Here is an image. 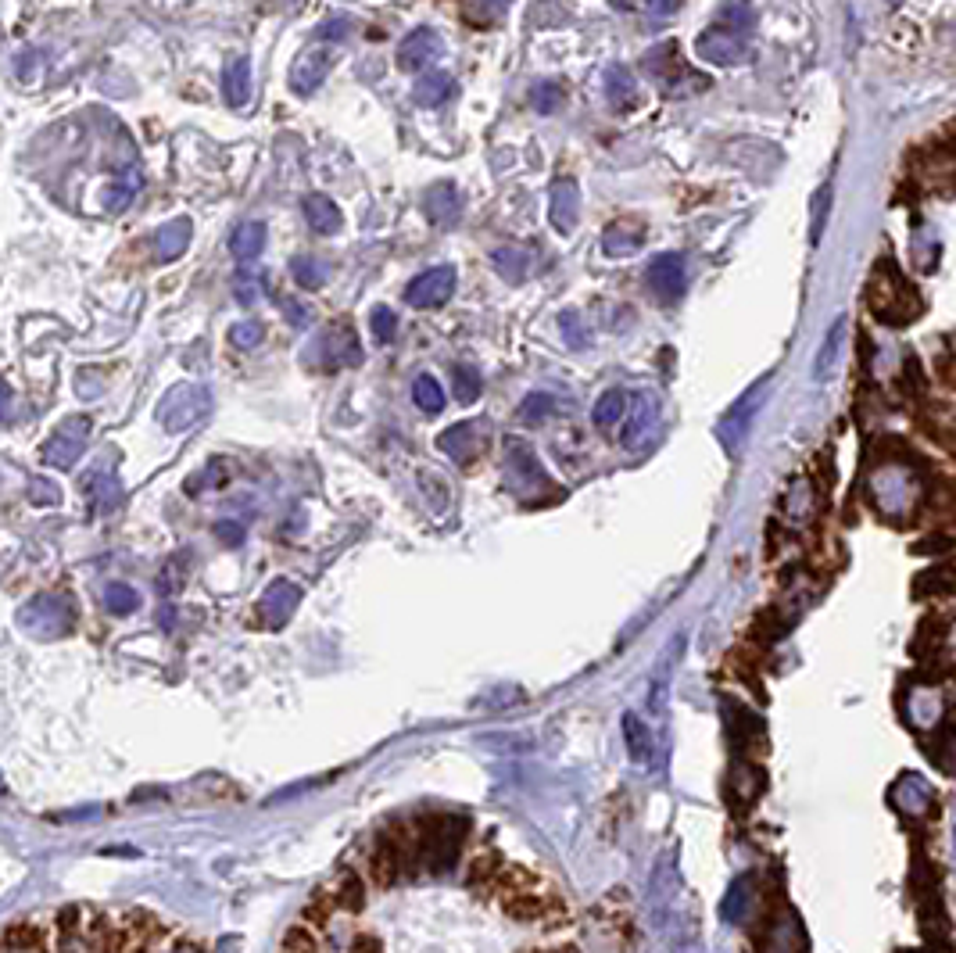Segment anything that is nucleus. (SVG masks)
<instances>
[{"mask_svg":"<svg viewBox=\"0 0 956 953\" xmlns=\"http://www.w3.org/2000/svg\"><path fill=\"white\" fill-rule=\"evenodd\" d=\"M133 907L108 911V907H61L51 925L22 918L4 928L0 953H119L129 936Z\"/></svg>","mask_w":956,"mask_h":953,"instance_id":"obj_1","label":"nucleus"},{"mask_svg":"<svg viewBox=\"0 0 956 953\" xmlns=\"http://www.w3.org/2000/svg\"><path fill=\"white\" fill-rule=\"evenodd\" d=\"M752 15L749 0H731L713 18V26L695 36V54L709 65H745L752 58Z\"/></svg>","mask_w":956,"mask_h":953,"instance_id":"obj_2","label":"nucleus"},{"mask_svg":"<svg viewBox=\"0 0 956 953\" xmlns=\"http://www.w3.org/2000/svg\"><path fill=\"white\" fill-rule=\"evenodd\" d=\"M867 301H871L874 316H878L881 323H888V327H906V323H914V319L921 316V294L899 273L892 258H881L878 262L871 284H867Z\"/></svg>","mask_w":956,"mask_h":953,"instance_id":"obj_3","label":"nucleus"},{"mask_svg":"<svg viewBox=\"0 0 956 953\" xmlns=\"http://www.w3.org/2000/svg\"><path fill=\"white\" fill-rule=\"evenodd\" d=\"M18 627H26L33 638H65L76 627V610L69 599L54 592H40L18 610Z\"/></svg>","mask_w":956,"mask_h":953,"instance_id":"obj_4","label":"nucleus"},{"mask_svg":"<svg viewBox=\"0 0 956 953\" xmlns=\"http://www.w3.org/2000/svg\"><path fill=\"white\" fill-rule=\"evenodd\" d=\"M212 409V398H208L205 387L197 384H176L169 395L162 398L158 405V423H162L169 434H183L194 423H201Z\"/></svg>","mask_w":956,"mask_h":953,"instance_id":"obj_5","label":"nucleus"},{"mask_svg":"<svg viewBox=\"0 0 956 953\" xmlns=\"http://www.w3.org/2000/svg\"><path fill=\"white\" fill-rule=\"evenodd\" d=\"M90 427H94L90 416H69V420H61V427L43 441L40 459L47 466H54V470H72V466L79 463V456L86 452Z\"/></svg>","mask_w":956,"mask_h":953,"instance_id":"obj_6","label":"nucleus"},{"mask_svg":"<svg viewBox=\"0 0 956 953\" xmlns=\"http://www.w3.org/2000/svg\"><path fill=\"white\" fill-rule=\"evenodd\" d=\"M767 387H770V377H763L760 384H752L749 391L727 409L724 420H720V445L727 448V456H738V452H742L745 438H749V430H752V420H756L763 398H767Z\"/></svg>","mask_w":956,"mask_h":953,"instance_id":"obj_7","label":"nucleus"},{"mask_svg":"<svg viewBox=\"0 0 956 953\" xmlns=\"http://www.w3.org/2000/svg\"><path fill=\"white\" fill-rule=\"evenodd\" d=\"M645 72H649V76L663 86L666 94H677V83H688V90H706V86H709L706 76H695V72L684 65L681 54H677L674 40L652 47L649 58H645Z\"/></svg>","mask_w":956,"mask_h":953,"instance_id":"obj_8","label":"nucleus"},{"mask_svg":"<svg viewBox=\"0 0 956 953\" xmlns=\"http://www.w3.org/2000/svg\"><path fill=\"white\" fill-rule=\"evenodd\" d=\"M333 65H337V51L330 43H308L291 65V90L298 97H312L326 83Z\"/></svg>","mask_w":956,"mask_h":953,"instance_id":"obj_9","label":"nucleus"},{"mask_svg":"<svg viewBox=\"0 0 956 953\" xmlns=\"http://www.w3.org/2000/svg\"><path fill=\"white\" fill-rule=\"evenodd\" d=\"M505 473H509V484H513L523 498H530L534 491H552L548 473L541 470L534 448L523 445V441H516V438L505 441Z\"/></svg>","mask_w":956,"mask_h":953,"instance_id":"obj_10","label":"nucleus"},{"mask_svg":"<svg viewBox=\"0 0 956 953\" xmlns=\"http://www.w3.org/2000/svg\"><path fill=\"white\" fill-rule=\"evenodd\" d=\"M645 284L649 291L656 294L659 301H677L688 287V266H684V255H674V251H663L649 262L645 269Z\"/></svg>","mask_w":956,"mask_h":953,"instance_id":"obj_11","label":"nucleus"},{"mask_svg":"<svg viewBox=\"0 0 956 953\" xmlns=\"http://www.w3.org/2000/svg\"><path fill=\"white\" fill-rule=\"evenodd\" d=\"M455 294V269L452 266H434L427 273H419L409 287H405V301L412 309H441L444 301Z\"/></svg>","mask_w":956,"mask_h":953,"instance_id":"obj_12","label":"nucleus"},{"mask_svg":"<svg viewBox=\"0 0 956 953\" xmlns=\"http://www.w3.org/2000/svg\"><path fill=\"white\" fill-rule=\"evenodd\" d=\"M484 445H487V423L484 420L455 423V427H448L441 438H437V448H441L444 456L452 459V463H459V466L477 463V456L484 452Z\"/></svg>","mask_w":956,"mask_h":953,"instance_id":"obj_13","label":"nucleus"},{"mask_svg":"<svg viewBox=\"0 0 956 953\" xmlns=\"http://www.w3.org/2000/svg\"><path fill=\"white\" fill-rule=\"evenodd\" d=\"M577 219H581V187L570 176H559L548 190V223L555 233L570 237L577 230Z\"/></svg>","mask_w":956,"mask_h":953,"instance_id":"obj_14","label":"nucleus"},{"mask_svg":"<svg viewBox=\"0 0 956 953\" xmlns=\"http://www.w3.org/2000/svg\"><path fill=\"white\" fill-rule=\"evenodd\" d=\"M444 54V36L437 29L423 26L412 29L402 43H398V69L402 72H423Z\"/></svg>","mask_w":956,"mask_h":953,"instance_id":"obj_15","label":"nucleus"},{"mask_svg":"<svg viewBox=\"0 0 956 953\" xmlns=\"http://www.w3.org/2000/svg\"><path fill=\"white\" fill-rule=\"evenodd\" d=\"M298 602H301V592H298V584H291L287 577H280V581H273L269 588L262 592V602H258V613H262V620L273 631H280L287 620H291V613L298 610Z\"/></svg>","mask_w":956,"mask_h":953,"instance_id":"obj_16","label":"nucleus"},{"mask_svg":"<svg viewBox=\"0 0 956 953\" xmlns=\"http://www.w3.org/2000/svg\"><path fill=\"white\" fill-rule=\"evenodd\" d=\"M656 427H659V398L652 395V391H638V395H634V413L624 427V445L641 448L656 434Z\"/></svg>","mask_w":956,"mask_h":953,"instance_id":"obj_17","label":"nucleus"},{"mask_svg":"<svg viewBox=\"0 0 956 953\" xmlns=\"http://www.w3.org/2000/svg\"><path fill=\"white\" fill-rule=\"evenodd\" d=\"M362 362V344L351 327H333L323 337V366L326 373L341 370V366H359Z\"/></svg>","mask_w":956,"mask_h":953,"instance_id":"obj_18","label":"nucleus"},{"mask_svg":"<svg viewBox=\"0 0 956 953\" xmlns=\"http://www.w3.org/2000/svg\"><path fill=\"white\" fill-rule=\"evenodd\" d=\"M222 97L230 108H244L251 101V61L248 54H233L222 69Z\"/></svg>","mask_w":956,"mask_h":953,"instance_id":"obj_19","label":"nucleus"},{"mask_svg":"<svg viewBox=\"0 0 956 953\" xmlns=\"http://www.w3.org/2000/svg\"><path fill=\"white\" fill-rule=\"evenodd\" d=\"M190 237H194V226H190L187 215L158 226V233H154V255H158V262H176V258L190 248Z\"/></svg>","mask_w":956,"mask_h":953,"instance_id":"obj_20","label":"nucleus"},{"mask_svg":"<svg viewBox=\"0 0 956 953\" xmlns=\"http://www.w3.org/2000/svg\"><path fill=\"white\" fill-rule=\"evenodd\" d=\"M606 97L620 115L638 108V79H634V72L627 69V65H620V61L606 69Z\"/></svg>","mask_w":956,"mask_h":953,"instance_id":"obj_21","label":"nucleus"},{"mask_svg":"<svg viewBox=\"0 0 956 953\" xmlns=\"http://www.w3.org/2000/svg\"><path fill=\"white\" fill-rule=\"evenodd\" d=\"M681 653H684V635H677L674 649H666V653L659 656L656 670H652V681H649V713L652 717H663L666 692H670V674H674V663L681 660Z\"/></svg>","mask_w":956,"mask_h":953,"instance_id":"obj_22","label":"nucleus"},{"mask_svg":"<svg viewBox=\"0 0 956 953\" xmlns=\"http://www.w3.org/2000/svg\"><path fill=\"white\" fill-rule=\"evenodd\" d=\"M842 341H846V319H835L828 327V334H824V341H820V352L813 355V380H817V384L831 380V373L838 370V362H842Z\"/></svg>","mask_w":956,"mask_h":953,"instance_id":"obj_23","label":"nucleus"},{"mask_svg":"<svg viewBox=\"0 0 956 953\" xmlns=\"http://www.w3.org/2000/svg\"><path fill=\"white\" fill-rule=\"evenodd\" d=\"M301 208H305L308 226H312L319 237H333V233H341L344 215H341V208H337V201H333V198H326V194H308V198L301 201Z\"/></svg>","mask_w":956,"mask_h":953,"instance_id":"obj_24","label":"nucleus"},{"mask_svg":"<svg viewBox=\"0 0 956 953\" xmlns=\"http://www.w3.org/2000/svg\"><path fill=\"white\" fill-rule=\"evenodd\" d=\"M423 208H427L430 223L437 226H455L462 215V198L459 190L452 187V183H437V187L427 190V201H423Z\"/></svg>","mask_w":956,"mask_h":953,"instance_id":"obj_25","label":"nucleus"},{"mask_svg":"<svg viewBox=\"0 0 956 953\" xmlns=\"http://www.w3.org/2000/svg\"><path fill=\"white\" fill-rule=\"evenodd\" d=\"M645 244V226L641 223H609L606 237H602V251L609 258H627Z\"/></svg>","mask_w":956,"mask_h":953,"instance_id":"obj_26","label":"nucleus"},{"mask_svg":"<svg viewBox=\"0 0 956 953\" xmlns=\"http://www.w3.org/2000/svg\"><path fill=\"white\" fill-rule=\"evenodd\" d=\"M452 97H455V79L448 76V72H427V76L412 86V101L423 104V108H441V104L452 101Z\"/></svg>","mask_w":956,"mask_h":953,"instance_id":"obj_27","label":"nucleus"},{"mask_svg":"<svg viewBox=\"0 0 956 953\" xmlns=\"http://www.w3.org/2000/svg\"><path fill=\"white\" fill-rule=\"evenodd\" d=\"M265 248V223H240L237 230L230 233V251L237 262H255Z\"/></svg>","mask_w":956,"mask_h":953,"instance_id":"obj_28","label":"nucleus"},{"mask_svg":"<svg viewBox=\"0 0 956 953\" xmlns=\"http://www.w3.org/2000/svg\"><path fill=\"white\" fill-rule=\"evenodd\" d=\"M83 491L90 495L97 513H108V509H115L122 502V488L111 473H90V477L83 481Z\"/></svg>","mask_w":956,"mask_h":953,"instance_id":"obj_29","label":"nucleus"},{"mask_svg":"<svg viewBox=\"0 0 956 953\" xmlns=\"http://www.w3.org/2000/svg\"><path fill=\"white\" fill-rule=\"evenodd\" d=\"M624 413H627V395L620 391V387H609L606 395L595 402V413H591V420H595V427L609 430V427H616V423L624 420Z\"/></svg>","mask_w":956,"mask_h":953,"instance_id":"obj_30","label":"nucleus"},{"mask_svg":"<svg viewBox=\"0 0 956 953\" xmlns=\"http://www.w3.org/2000/svg\"><path fill=\"white\" fill-rule=\"evenodd\" d=\"M291 276H294V284L305 287V291H319L330 273H326V262H319L316 255H298L291 258Z\"/></svg>","mask_w":956,"mask_h":953,"instance_id":"obj_31","label":"nucleus"},{"mask_svg":"<svg viewBox=\"0 0 956 953\" xmlns=\"http://www.w3.org/2000/svg\"><path fill=\"white\" fill-rule=\"evenodd\" d=\"M749 889H752L749 875H742V878H735V882H731V889H727V896H724V907H720L724 921H731V925H735V921L745 918V911H749V903H752Z\"/></svg>","mask_w":956,"mask_h":953,"instance_id":"obj_32","label":"nucleus"},{"mask_svg":"<svg viewBox=\"0 0 956 953\" xmlns=\"http://www.w3.org/2000/svg\"><path fill=\"white\" fill-rule=\"evenodd\" d=\"M491 262H495L498 273L509 280V284H520L523 276H527L530 269V255L520 248H495V255H491Z\"/></svg>","mask_w":956,"mask_h":953,"instance_id":"obj_33","label":"nucleus"},{"mask_svg":"<svg viewBox=\"0 0 956 953\" xmlns=\"http://www.w3.org/2000/svg\"><path fill=\"white\" fill-rule=\"evenodd\" d=\"M412 402H416L423 413H441V409H444L441 380H434L430 373H419L416 384H412Z\"/></svg>","mask_w":956,"mask_h":953,"instance_id":"obj_34","label":"nucleus"},{"mask_svg":"<svg viewBox=\"0 0 956 953\" xmlns=\"http://www.w3.org/2000/svg\"><path fill=\"white\" fill-rule=\"evenodd\" d=\"M104 606H108L111 613L126 617V613L140 610V592H137V588H129V584H122V581H111L108 588H104Z\"/></svg>","mask_w":956,"mask_h":953,"instance_id":"obj_35","label":"nucleus"},{"mask_svg":"<svg viewBox=\"0 0 956 953\" xmlns=\"http://www.w3.org/2000/svg\"><path fill=\"white\" fill-rule=\"evenodd\" d=\"M831 201H835V183L828 180V183H820V190L813 194V226H810V241H813V244H820V237H824Z\"/></svg>","mask_w":956,"mask_h":953,"instance_id":"obj_36","label":"nucleus"},{"mask_svg":"<svg viewBox=\"0 0 956 953\" xmlns=\"http://www.w3.org/2000/svg\"><path fill=\"white\" fill-rule=\"evenodd\" d=\"M624 735H627V746H631L634 764H649V760H652V739H649V731L638 724V717H634V713H627V717H624Z\"/></svg>","mask_w":956,"mask_h":953,"instance_id":"obj_37","label":"nucleus"},{"mask_svg":"<svg viewBox=\"0 0 956 953\" xmlns=\"http://www.w3.org/2000/svg\"><path fill=\"white\" fill-rule=\"evenodd\" d=\"M509 8H513V0H466V18L477 26H495Z\"/></svg>","mask_w":956,"mask_h":953,"instance_id":"obj_38","label":"nucleus"},{"mask_svg":"<svg viewBox=\"0 0 956 953\" xmlns=\"http://www.w3.org/2000/svg\"><path fill=\"white\" fill-rule=\"evenodd\" d=\"M480 391H484V380H480V373L473 370V366H455V398L459 402H477Z\"/></svg>","mask_w":956,"mask_h":953,"instance_id":"obj_39","label":"nucleus"},{"mask_svg":"<svg viewBox=\"0 0 956 953\" xmlns=\"http://www.w3.org/2000/svg\"><path fill=\"white\" fill-rule=\"evenodd\" d=\"M265 337V327L258 323V319H244V323H237V327H230V341L233 348H240V352H251V348H258Z\"/></svg>","mask_w":956,"mask_h":953,"instance_id":"obj_40","label":"nucleus"},{"mask_svg":"<svg viewBox=\"0 0 956 953\" xmlns=\"http://www.w3.org/2000/svg\"><path fill=\"white\" fill-rule=\"evenodd\" d=\"M563 101H566V94L559 83H538L534 90H530V104H534L541 115H552Z\"/></svg>","mask_w":956,"mask_h":953,"instance_id":"obj_41","label":"nucleus"},{"mask_svg":"<svg viewBox=\"0 0 956 953\" xmlns=\"http://www.w3.org/2000/svg\"><path fill=\"white\" fill-rule=\"evenodd\" d=\"M555 413V398L552 395H527L523 398V405H520V420L523 423H541V420H548V416Z\"/></svg>","mask_w":956,"mask_h":953,"instance_id":"obj_42","label":"nucleus"},{"mask_svg":"<svg viewBox=\"0 0 956 953\" xmlns=\"http://www.w3.org/2000/svg\"><path fill=\"white\" fill-rule=\"evenodd\" d=\"M373 334H376V341L380 344H391L394 337H398V316H394L387 305H380V309H373Z\"/></svg>","mask_w":956,"mask_h":953,"instance_id":"obj_43","label":"nucleus"},{"mask_svg":"<svg viewBox=\"0 0 956 953\" xmlns=\"http://www.w3.org/2000/svg\"><path fill=\"white\" fill-rule=\"evenodd\" d=\"M351 26H355V22H351L348 15L323 18V26H319V40H323V43H341V40H348Z\"/></svg>","mask_w":956,"mask_h":953,"instance_id":"obj_44","label":"nucleus"},{"mask_svg":"<svg viewBox=\"0 0 956 953\" xmlns=\"http://www.w3.org/2000/svg\"><path fill=\"white\" fill-rule=\"evenodd\" d=\"M29 502H33V506H58L61 488L51 481H43V477H33V481H29Z\"/></svg>","mask_w":956,"mask_h":953,"instance_id":"obj_45","label":"nucleus"},{"mask_svg":"<svg viewBox=\"0 0 956 953\" xmlns=\"http://www.w3.org/2000/svg\"><path fill=\"white\" fill-rule=\"evenodd\" d=\"M559 327H563L566 344H570V348H588V330H584V323H581V316H577V312H563V316H559Z\"/></svg>","mask_w":956,"mask_h":953,"instance_id":"obj_46","label":"nucleus"},{"mask_svg":"<svg viewBox=\"0 0 956 953\" xmlns=\"http://www.w3.org/2000/svg\"><path fill=\"white\" fill-rule=\"evenodd\" d=\"M258 284H262V276H255V273H240L237 280H233V294H237L240 305H255Z\"/></svg>","mask_w":956,"mask_h":953,"instance_id":"obj_47","label":"nucleus"},{"mask_svg":"<svg viewBox=\"0 0 956 953\" xmlns=\"http://www.w3.org/2000/svg\"><path fill=\"white\" fill-rule=\"evenodd\" d=\"M11 416H15V395H11L8 380H0V427L11 423Z\"/></svg>","mask_w":956,"mask_h":953,"instance_id":"obj_48","label":"nucleus"},{"mask_svg":"<svg viewBox=\"0 0 956 953\" xmlns=\"http://www.w3.org/2000/svg\"><path fill=\"white\" fill-rule=\"evenodd\" d=\"M215 534H219L226 545H240V541H244V527L233 524V520H222V524H215Z\"/></svg>","mask_w":956,"mask_h":953,"instance_id":"obj_49","label":"nucleus"},{"mask_svg":"<svg viewBox=\"0 0 956 953\" xmlns=\"http://www.w3.org/2000/svg\"><path fill=\"white\" fill-rule=\"evenodd\" d=\"M283 309H287V319H291L294 327H308V323H312V316H308V309H301V305H291V301H287Z\"/></svg>","mask_w":956,"mask_h":953,"instance_id":"obj_50","label":"nucleus"},{"mask_svg":"<svg viewBox=\"0 0 956 953\" xmlns=\"http://www.w3.org/2000/svg\"><path fill=\"white\" fill-rule=\"evenodd\" d=\"M645 8L656 11V15H670V11L681 8V0H645Z\"/></svg>","mask_w":956,"mask_h":953,"instance_id":"obj_51","label":"nucleus"},{"mask_svg":"<svg viewBox=\"0 0 956 953\" xmlns=\"http://www.w3.org/2000/svg\"><path fill=\"white\" fill-rule=\"evenodd\" d=\"M892 4H896V0H892Z\"/></svg>","mask_w":956,"mask_h":953,"instance_id":"obj_52","label":"nucleus"}]
</instances>
